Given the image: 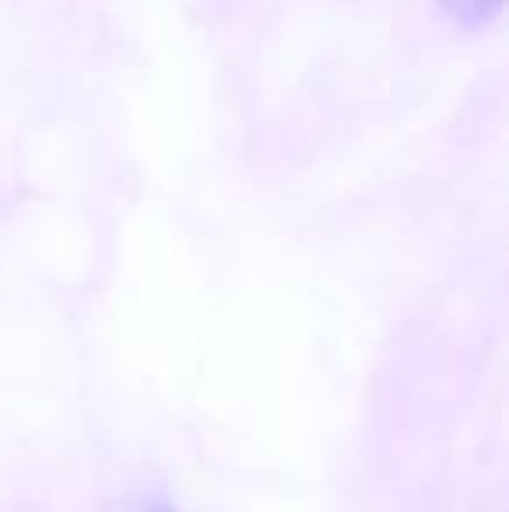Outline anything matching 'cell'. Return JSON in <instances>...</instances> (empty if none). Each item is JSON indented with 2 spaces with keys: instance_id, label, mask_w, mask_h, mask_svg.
Returning a JSON list of instances; mask_svg holds the SVG:
<instances>
[{
  "instance_id": "1",
  "label": "cell",
  "mask_w": 509,
  "mask_h": 512,
  "mask_svg": "<svg viewBox=\"0 0 509 512\" xmlns=\"http://www.w3.org/2000/svg\"><path fill=\"white\" fill-rule=\"evenodd\" d=\"M450 14L464 25H485L489 18H496L503 0H443Z\"/></svg>"
},
{
  "instance_id": "2",
  "label": "cell",
  "mask_w": 509,
  "mask_h": 512,
  "mask_svg": "<svg viewBox=\"0 0 509 512\" xmlns=\"http://www.w3.org/2000/svg\"><path fill=\"white\" fill-rule=\"evenodd\" d=\"M136 512H171L168 506H143V509H136Z\"/></svg>"
}]
</instances>
